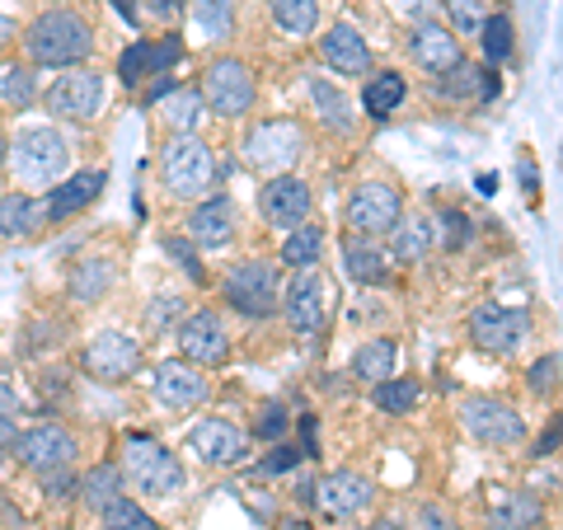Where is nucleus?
I'll return each instance as SVG.
<instances>
[{
  "instance_id": "f257e3e1",
  "label": "nucleus",
  "mask_w": 563,
  "mask_h": 530,
  "mask_svg": "<svg viewBox=\"0 0 563 530\" xmlns=\"http://www.w3.org/2000/svg\"><path fill=\"white\" fill-rule=\"evenodd\" d=\"M95 24L76 14L70 5L57 10H43L38 20L24 29V52H29V66H76L95 52Z\"/></svg>"
},
{
  "instance_id": "f03ea898",
  "label": "nucleus",
  "mask_w": 563,
  "mask_h": 530,
  "mask_svg": "<svg viewBox=\"0 0 563 530\" xmlns=\"http://www.w3.org/2000/svg\"><path fill=\"white\" fill-rule=\"evenodd\" d=\"M161 179H165L169 198L202 202L207 192L217 188V179H221L217 151H211L202 136H169L165 151H161Z\"/></svg>"
},
{
  "instance_id": "7ed1b4c3",
  "label": "nucleus",
  "mask_w": 563,
  "mask_h": 530,
  "mask_svg": "<svg viewBox=\"0 0 563 530\" xmlns=\"http://www.w3.org/2000/svg\"><path fill=\"white\" fill-rule=\"evenodd\" d=\"M118 470H122V484H132L141 498H155V503H169L184 488L179 455L151 437H128V451H122Z\"/></svg>"
},
{
  "instance_id": "20e7f679",
  "label": "nucleus",
  "mask_w": 563,
  "mask_h": 530,
  "mask_svg": "<svg viewBox=\"0 0 563 530\" xmlns=\"http://www.w3.org/2000/svg\"><path fill=\"white\" fill-rule=\"evenodd\" d=\"M5 165L14 169V179L29 184V188H47V184H57L66 165H70V146L52 132V128H29L20 132V141L10 146L5 155Z\"/></svg>"
},
{
  "instance_id": "39448f33",
  "label": "nucleus",
  "mask_w": 563,
  "mask_h": 530,
  "mask_svg": "<svg viewBox=\"0 0 563 530\" xmlns=\"http://www.w3.org/2000/svg\"><path fill=\"white\" fill-rule=\"evenodd\" d=\"M301 155H306V132L296 128L291 118H268V122H258V128L244 136V165L268 174V179L287 174Z\"/></svg>"
},
{
  "instance_id": "423d86ee",
  "label": "nucleus",
  "mask_w": 563,
  "mask_h": 530,
  "mask_svg": "<svg viewBox=\"0 0 563 530\" xmlns=\"http://www.w3.org/2000/svg\"><path fill=\"white\" fill-rule=\"evenodd\" d=\"M225 306H235L244 320H263L277 310V268L268 258H240L221 277Z\"/></svg>"
},
{
  "instance_id": "0eeeda50",
  "label": "nucleus",
  "mask_w": 563,
  "mask_h": 530,
  "mask_svg": "<svg viewBox=\"0 0 563 530\" xmlns=\"http://www.w3.org/2000/svg\"><path fill=\"white\" fill-rule=\"evenodd\" d=\"M202 103L207 109H217L221 118H244L254 109V70L235 62V57H217L207 70H202Z\"/></svg>"
},
{
  "instance_id": "6e6552de",
  "label": "nucleus",
  "mask_w": 563,
  "mask_h": 530,
  "mask_svg": "<svg viewBox=\"0 0 563 530\" xmlns=\"http://www.w3.org/2000/svg\"><path fill=\"white\" fill-rule=\"evenodd\" d=\"M282 314L287 324L301 333V339H314L329 324V277L320 268H296V277L287 281V296H282Z\"/></svg>"
},
{
  "instance_id": "1a4fd4ad",
  "label": "nucleus",
  "mask_w": 563,
  "mask_h": 530,
  "mask_svg": "<svg viewBox=\"0 0 563 530\" xmlns=\"http://www.w3.org/2000/svg\"><path fill=\"white\" fill-rule=\"evenodd\" d=\"M347 231L352 235H390L399 217H404V198H399V188L395 184H357L352 188V198H347Z\"/></svg>"
},
{
  "instance_id": "9d476101",
  "label": "nucleus",
  "mask_w": 563,
  "mask_h": 530,
  "mask_svg": "<svg viewBox=\"0 0 563 530\" xmlns=\"http://www.w3.org/2000/svg\"><path fill=\"white\" fill-rule=\"evenodd\" d=\"M461 428L484 441V446H517L526 437V418L503 399H488V395H470L461 404Z\"/></svg>"
},
{
  "instance_id": "9b49d317",
  "label": "nucleus",
  "mask_w": 563,
  "mask_h": 530,
  "mask_svg": "<svg viewBox=\"0 0 563 530\" xmlns=\"http://www.w3.org/2000/svg\"><path fill=\"white\" fill-rule=\"evenodd\" d=\"M14 455H20V465H29L33 474H47V470L76 465L80 441L70 437L62 422H38V428H29V432L14 437Z\"/></svg>"
},
{
  "instance_id": "f8f14e48",
  "label": "nucleus",
  "mask_w": 563,
  "mask_h": 530,
  "mask_svg": "<svg viewBox=\"0 0 563 530\" xmlns=\"http://www.w3.org/2000/svg\"><path fill=\"white\" fill-rule=\"evenodd\" d=\"M52 118L66 122H90L103 109V76L99 70H66L62 80H52V90L43 95Z\"/></svg>"
},
{
  "instance_id": "ddd939ff",
  "label": "nucleus",
  "mask_w": 563,
  "mask_h": 530,
  "mask_svg": "<svg viewBox=\"0 0 563 530\" xmlns=\"http://www.w3.org/2000/svg\"><path fill=\"white\" fill-rule=\"evenodd\" d=\"M179 347H184V362H192L198 371L202 366L217 371V366L231 362V333H225L217 310H192L179 324Z\"/></svg>"
},
{
  "instance_id": "4468645a",
  "label": "nucleus",
  "mask_w": 563,
  "mask_h": 530,
  "mask_svg": "<svg viewBox=\"0 0 563 530\" xmlns=\"http://www.w3.org/2000/svg\"><path fill=\"white\" fill-rule=\"evenodd\" d=\"M526 333H531V320H526V310H517V306H493L488 300V306L470 314V339L484 352H498V357L517 352L526 343Z\"/></svg>"
},
{
  "instance_id": "2eb2a0df",
  "label": "nucleus",
  "mask_w": 563,
  "mask_h": 530,
  "mask_svg": "<svg viewBox=\"0 0 563 530\" xmlns=\"http://www.w3.org/2000/svg\"><path fill=\"white\" fill-rule=\"evenodd\" d=\"M372 498H376L372 479H362V474H352V470H333V474H324V479L310 488V503L320 507L324 517H333V521L362 517V511L372 507Z\"/></svg>"
},
{
  "instance_id": "dca6fc26",
  "label": "nucleus",
  "mask_w": 563,
  "mask_h": 530,
  "mask_svg": "<svg viewBox=\"0 0 563 530\" xmlns=\"http://www.w3.org/2000/svg\"><path fill=\"white\" fill-rule=\"evenodd\" d=\"M85 371H90L95 380H128L132 371L141 366V343L132 333H118V329H103L95 333L90 343H85Z\"/></svg>"
},
{
  "instance_id": "f3484780",
  "label": "nucleus",
  "mask_w": 563,
  "mask_h": 530,
  "mask_svg": "<svg viewBox=\"0 0 563 530\" xmlns=\"http://www.w3.org/2000/svg\"><path fill=\"white\" fill-rule=\"evenodd\" d=\"M310 184H301L296 174H277V179L263 184L258 192V211L273 231H296L306 217H310Z\"/></svg>"
},
{
  "instance_id": "a211bd4d",
  "label": "nucleus",
  "mask_w": 563,
  "mask_h": 530,
  "mask_svg": "<svg viewBox=\"0 0 563 530\" xmlns=\"http://www.w3.org/2000/svg\"><path fill=\"white\" fill-rule=\"evenodd\" d=\"M188 446L192 455H198L202 465H240L244 455H250V441H244V432L235 428V422H225V418H202L198 428L188 432Z\"/></svg>"
},
{
  "instance_id": "6ab92c4d",
  "label": "nucleus",
  "mask_w": 563,
  "mask_h": 530,
  "mask_svg": "<svg viewBox=\"0 0 563 530\" xmlns=\"http://www.w3.org/2000/svg\"><path fill=\"white\" fill-rule=\"evenodd\" d=\"M184 57V43L174 38H155V43H132L128 52L118 57V76H122V85H141V80H155V76H169V66Z\"/></svg>"
},
{
  "instance_id": "aec40b11",
  "label": "nucleus",
  "mask_w": 563,
  "mask_h": 530,
  "mask_svg": "<svg viewBox=\"0 0 563 530\" xmlns=\"http://www.w3.org/2000/svg\"><path fill=\"white\" fill-rule=\"evenodd\" d=\"M235 231H240V217L231 198H202L188 211V240L198 250H225L235 240Z\"/></svg>"
},
{
  "instance_id": "412c9836",
  "label": "nucleus",
  "mask_w": 563,
  "mask_h": 530,
  "mask_svg": "<svg viewBox=\"0 0 563 530\" xmlns=\"http://www.w3.org/2000/svg\"><path fill=\"white\" fill-rule=\"evenodd\" d=\"M155 395L169 409H198V404L211 395V380L207 371H198L192 362H165L155 366Z\"/></svg>"
},
{
  "instance_id": "4be33fe9",
  "label": "nucleus",
  "mask_w": 563,
  "mask_h": 530,
  "mask_svg": "<svg viewBox=\"0 0 563 530\" xmlns=\"http://www.w3.org/2000/svg\"><path fill=\"white\" fill-rule=\"evenodd\" d=\"M320 57L324 66H333L339 76H366L372 70V47L352 24H333L324 38H320Z\"/></svg>"
},
{
  "instance_id": "5701e85b",
  "label": "nucleus",
  "mask_w": 563,
  "mask_h": 530,
  "mask_svg": "<svg viewBox=\"0 0 563 530\" xmlns=\"http://www.w3.org/2000/svg\"><path fill=\"white\" fill-rule=\"evenodd\" d=\"M409 52H413V62L422 70H432V76H446L451 66H461V43H455V33L442 29V24H432V20H422L413 29Z\"/></svg>"
},
{
  "instance_id": "b1692460",
  "label": "nucleus",
  "mask_w": 563,
  "mask_h": 530,
  "mask_svg": "<svg viewBox=\"0 0 563 530\" xmlns=\"http://www.w3.org/2000/svg\"><path fill=\"white\" fill-rule=\"evenodd\" d=\"M103 184H109V174L103 169H80V174H70V179L57 184V192H52V202H47V217L52 221H66V217H76V211L90 207Z\"/></svg>"
},
{
  "instance_id": "393cba45",
  "label": "nucleus",
  "mask_w": 563,
  "mask_h": 530,
  "mask_svg": "<svg viewBox=\"0 0 563 530\" xmlns=\"http://www.w3.org/2000/svg\"><path fill=\"white\" fill-rule=\"evenodd\" d=\"M343 263H347L352 277L366 281V287H385V281H390V254H385L372 235H347L343 240Z\"/></svg>"
},
{
  "instance_id": "a878e982",
  "label": "nucleus",
  "mask_w": 563,
  "mask_h": 530,
  "mask_svg": "<svg viewBox=\"0 0 563 530\" xmlns=\"http://www.w3.org/2000/svg\"><path fill=\"white\" fill-rule=\"evenodd\" d=\"M437 95L451 99V103H470V99H493L498 95V76L484 66H451L442 80H437Z\"/></svg>"
},
{
  "instance_id": "bb28decb",
  "label": "nucleus",
  "mask_w": 563,
  "mask_h": 530,
  "mask_svg": "<svg viewBox=\"0 0 563 530\" xmlns=\"http://www.w3.org/2000/svg\"><path fill=\"white\" fill-rule=\"evenodd\" d=\"M540 521H544V503L536 498V493H507L488 517L493 530H536Z\"/></svg>"
},
{
  "instance_id": "cd10ccee",
  "label": "nucleus",
  "mask_w": 563,
  "mask_h": 530,
  "mask_svg": "<svg viewBox=\"0 0 563 530\" xmlns=\"http://www.w3.org/2000/svg\"><path fill=\"white\" fill-rule=\"evenodd\" d=\"M310 103H314V113L324 118V128H333L339 136H352V132H357V113H352V103H347L339 90H333L329 80H320V76L310 80Z\"/></svg>"
},
{
  "instance_id": "c85d7f7f",
  "label": "nucleus",
  "mask_w": 563,
  "mask_h": 530,
  "mask_svg": "<svg viewBox=\"0 0 563 530\" xmlns=\"http://www.w3.org/2000/svg\"><path fill=\"white\" fill-rule=\"evenodd\" d=\"M390 235H395V258L399 263H422L432 254V244H437V225L428 217H409V221L399 217V225Z\"/></svg>"
},
{
  "instance_id": "c756f323",
  "label": "nucleus",
  "mask_w": 563,
  "mask_h": 530,
  "mask_svg": "<svg viewBox=\"0 0 563 530\" xmlns=\"http://www.w3.org/2000/svg\"><path fill=\"white\" fill-rule=\"evenodd\" d=\"M404 95H409V85H404L399 70H376L372 80H366V90H362V109L372 113V118H390Z\"/></svg>"
},
{
  "instance_id": "7c9ffc66",
  "label": "nucleus",
  "mask_w": 563,
  "mask_h": 530,
  "mask_svg": "<svg viewBox=\"0 0 563 530\" xmlns=\"http://www.w3.org/2000/svg\"><path fill=\"white\" fill-rule=\"evenodd\" d=\"M395 366H399V343L395 339H372V343L357 347V357H352V371H357L362 380H372V385L390 380Z\"/></svg>"
},
{
  "instance_id": "2f4dec72",
  "label": "nucleus",
  "mask_w": 563,
  "mask_h": 530,
  "mask_svg": "<svg viewBox=\"0 0 563 530\" xmlns=\"http://www.w3.org/2000/svg\"><path fill=\"white\" fill-rule=\"evenodd\" d=\"M320 254H324V231L310 221H301L282 240V263H287V268H320Z\"/></svg>"
},
{
  "instance_id": "473e14b6",
  "label": "nucleus",
  "mask_w": 563,
  "mask_h": 530,
  "mask_svg": "<svg viewBox=\"0 0 563 530\" xmlns=\"http://www.w3.org/2000/svg\"><path fill=\"white\" fill-rule=\"evenodd\" d=\"M161 103H165V122H169L174 136H192V128H198L202 113H207L198 90H169Z\"/></svg>"
},
{
  "instance_id": "72a5a7b5",
  "label": "nucleus",
  "mask_w": 563,
  "mask_h": 530,
  "mask_svg": "<svg viewBox=\"0 0 563 530\" xmlns=\"http://www.w3.org/2000/svg\"><path fill=\"white\" fill-rule=\"evenodd\" d=\"M80 493H85V503H90V511H103L109 503H118L122 493H128V484H122V470L118 465H95L90 474H85Z\"/></svg>"
},
{
  "instance_id": "f704fd0d",
  "label": "nucleus",
  "mask_w": 563,
  "mask_h": 530,
  "mask_svg": "<svg viewBox=\"0 0 563 530\" xmlns=\"http://www.w3.org/2000/svg\"><path fill=\"white\" fill-rule=\"evenodd\" d=\"M268 14L282 33H314V24H320V0H268Z\"/></svg>"
},
{
  "instance_id": "c9c22d12",
  "label": "nucleus",
  "mask_w": 563,
  "mask_h": 530,
  "mask_svg": "<svg viewBox=\"0 0 563 530\" xmlns=\"http://www.w3.org/2000/svg\"><path fill=\"white\" fill-rule=\"evenodd\" d=\"M109 287H113V263H103V258H90L70 273V296L76 300H99Z\"/></svg>"
},
{
  "instance_id": "e433bc0d",
  "label": "nucleus",
  "mask_w": 563,
  "mask_h": 530,
  "mask_svg": "<svg viewBox=\"0 0 563 530\" xmlns=\"http://www.w3.org/2000/svg\"><path fill=\"white\" fill-rule=\"evenodd\" d=\"M479 38H484V57L488 62H507L512 57V47H517V29H512L507 14H484Z\"/></svg>"
},
{
  "instance_id": "4c0bfd02",
  "label": "nucleus",
  "mask_w": 563,
  "mask_h": 530,
  "mask_svg": "<svg viewBox=\"0 0 563 530\" xmlns=\"http://www.w3.org/2000/svg\"><path fill=\"white\" fill-rule=\"evenodd\" d=\"M0 99H5L10 109H29V103L38 99V76H33V66H5L0 70Z\"/></svg>"
},
{
  "instance_id": "58836bf2",
  "label": "nucleus",
  "mask_w": 563,
  "mask_h": 530,
  "mask_svg": "<svg viewBox=\"0 0 563 530\" xmlns=\"http://www.w3.org/2000/svg\"><path fill=\"white\" fill-rule=\"evenodd\" d=\"M99 517H103V530H161V526H155V517H151V511L141 507V503H132L128 493H122L118 503H109V507H103Z\"/></svg>"
},
{
  "instance_id": "ea45409f",
  "label": "nucleus",
  "mask_w": 563,
  "mask_h": 530,
  "mask_svg": "<svg viewBox=\"0 0 563 530\" xmlns=\"http://www.w3.org/2000/svg\"><path fill=\"white\" fill-rule=\"evenodd\" d=\"M33 231V198L29 192H0V235H24Z\"/></svg>"
},
{
  "instance_id": "a19ab883",
  "label": "nucleus",
  "mask_w": 563,
  "mask_h": 530,
  "mask_svg": "<svg viewBox=\"0 0 563 530\" xmlns=\"http://www.w3.org/2000/svg\"><path fill=\"white\" fill-rule=\"evenodd\" d=\"M376 404H380L385 413H409L413 404H418V380H409V376L380 380V385H376Z\"/></svg>"
},
{
  "instance_id": "79ce46f5",
  "label": "nucleus",
  "mask_w": 563,
  "mask_h": 530,
  "mask_svg": "<svg viewBox=\"0 0 563 530\" xmlns=\"http://www.w3.org/2000/svg\"><path fill=\"white\" fill-rule=\"evenodd\" d=\"M446 14H451V33H479L484 24V0H446Z\"/></svg>"
},
{
  "instance_id": "37998d69",
  "label": "nucleus",
  "mask_w": 563,
  "mask_h": 530,
  "mask_svg": "<svg viewBox=\"0 0 563 530\" xmlns=\"http://www.w3.org/2000/svg\"><path fill=\"white\" fill-rule=\"evenodd\" d=\"M165 254L188 273V281H207L202 258H198V244H192V240H165Z\"/></svg>"
},
{
  "instance_id": "c03bdc74",
  "label": "nucleus",
  "mask_w": 563,
  "mask_h": 530,
  "mask_svg": "<svg viewBox=\"0 0 563 530\" xmlns=\"http://www.w3.org/2000/svg\"><path fill=\"white\" fill-rule=\"evenodd\" d=\"M287 428H291L287 409H282V404H263V409H258V422H254V437L277 441V437H287Z\"/></svg>"
},
{
  "instance_id": "a18cd8bd",
  "label": "nucleus",
  "mask_w": 563,
  "mask_h": 530,
  "mask_svg": "<svg viewBox=\"0 0 563 530\" xmlns=\"http://www.w3.org/2000/svg\"><path fill=\"white\" fill-rule=\"evenodd\" d=\"M198 24L211 33V38H225V33H231V10H225V0H198Z\"/></svg>"
},
{
  "instance_id": "49530a36",
  "label": "nucleus",
  "mask_w": 563,
  "mask_h": 530,
  "mask_svg": "<svg viewBox=\"0 0 563 530\" xmlns=\"http://www.w3.org/2000/svg\"><path fill=\"white\" fill-rule=\"evenodd\" d=\"M531 390L536 395H554V385H559V352H550V357H540L536 366H531Z\"/></svg>"
},
{
  "instance_id": "de8ad7c7",
  "label": "nucleus",
  "mask_w": 563,
  "mask_h": 530,
  "mask_svg": "<svg viewBox=\"0 0 563 530\" xmlns=\"http://www.w3.org/2000/svg\"><path fill=\"white\" fill-rule=\"evenodd\" d=\"M301 455H306V451H296V446H287V441H277V446L268 451V461H263L258 470H263V474H287V470L301 465Z\"/></svg>"
},
{
  "instance_id": "09e8293b",
  "label": "nucleus",
  "mask_w": 563,
  "mask_h": 530,
  "mask_svg": "<svg viewBox=\"0 0 563 530\" xmlns=\"http://www.w3.org/2000/svg\"><path fill=\"white\" fill-rule=\"evenodd\" d=\"M442 225H446V235H442V244H446V250H461V244L470 240V221L461 217V211H446V217H442Z\"/></svg>"
},
{
  "instance_id": "8fccbe9b",
  "label": "nucleus",
  "mask_w": 563,
  "mask_h": 530,
  "mask_svg": "<svg viewBox=\"0 0 563 530\" xmlns=\"http://www.w3.org/2000/svg\"><path fill=\"white\" fill-rule=\"evenodd\" d=\"M179 314H184V300L179 296H161L155 300V310H151V324L165 329V320H179Z\"/></svg>"
},
{
  "instance_id": "3c124183",
  "label": "nucleus",
  "mask_w": 563,
  "mask_h": 530,
  "mask_svg": "<svg viewBox=\"0 0 563 530\" xmlns=\"http://www.w3.org/2000/svg\"><path fill=\"white\" fill-rule=\"evenodd\" d=\"M38 479H43V493H47V498H62V493L76 484V479H70V465H66V470H47V474H38Z\"/></svg>"
},
{
  "instance_id": "603ef678",
  "label": "nucleus",
  "mask_w": 563,
  "mask_h": 530,
  "mask_svg": "<svg viewBox=\"0 0 563 530\" xmlns=\"http://www.w3.org/2000/svg\"><path fill=\"white\" fill-rule=\"evenodd\" d=\"M422 530H455L451 526V517H446V507H422Z\"/></svg>"
},
{
  "instance_id": "864d4df0",
  "label": "nucleus",
  "mask_w": 563,
  "mask_h": 530,
  "mask_svg": "<svg viewBox=\"0 0 563 530\" xmlns=\"http://www.w3.org/2000/svg\"><path fill=\"white\" fill-rule=\"evenodd\" d=\"M14 437H20L14 418H0V461H5V455H14Z\"/></svg>"
},
{
  "instance_id": "5fc2aeb1",
  "label": "nucleus",
  "mask_w": 563,
  "mask_h": 530,
  "mask_svg": "<svg viewBox=\"0 0 563 530\" xmlns=\"http://www.w3.org/2000/svg\"><path fill=\"white\" fill-rule=\"evenodd\" d=\"M10 413H20V395L10 385H0V418H10Z\"/></svg>"
},
{
  "instance_id": "6e6d98bb",
  "label": "nucleus",
  "mask_w": 563,
  "mask_h": 530,
  "mask_svg": "<svg viewBox=\"0 0 563 530\" xmlns=\"http://www.w3.org/2000/svg\"><path fill=\"white\" fill-rule=\"evenodd\" d=\"M554 451H559V428H550V432L536 441V455H540V461H544V455H554Z\"/></svg>"
},
{
  "instance_id": "4d7b16f0",
  "label": "nucleus",
  "mask_w": 563,
  "mask_h": 530,
  "mask_svg": "<svg viewBox=\"0 0 563 530\" xmlns=\"http://www.w3.org/2000/svg\"><path fill=\"white\" fill-rule=\"evenodd\" d=\"M146 5H151L155 14H161V20H169V14H174V10H179V5H184V0H146Z\"/></svg>"
},
{
  "instance_id": "13d9d810",
  "label": "nucleus",
  "mask_w": 563,
  "mask_h": 530,
  "mask_svg": "<svg viewBox=\"0 0 563 530\" xmlns=\"http://www.w3.org/2000/svg\"><path fill=\"white\" fill-rule=\"evenodd\" d=\"M10 43H14V20L0 14V47H10Z\"/></svg>"
},
{
  "instance_id": "bf43d9fd",
  "label": "nucleus",
  "mask_w": 563,
  "mask_h": 530,
  "mask_svg": "<svg viewBox=\"0 0 563 530\" xmlns=\"http://www.w3.org/2000/svg\"><path fill=\"white\" fill-rule=\"evenodd\" d=\"M376 530H404L399 521H390V517H385V521H376Z\"/></svg>"
},
{
  "instance_id": "052dcab7",
  "label": "nucleus",
  "mask_w": 563,
  "mask_h": 530,
  "mask_svg": "<svg viewBox=\"0 0 563 530\" xmlns=\"http://www.w3.org/2000/svg\"><path fill=\"white\" fill-rule=\"evenodd\" d=\"M5 155H10V146H5V128H0V165H5Z\"/></svg>"
},
{
  "instance_id": "680f3d73",
  "label": "nucleus",
  "mask_w": 563,
  "mask_h": 530,
  "mask_svg": "<svg viewBox=\"0 0 563 530\" xmlns=\"http://www.w3.org/2000/svg\"><path fill=\"white\" fill-rule=\"evenodd\" d=\"M282 530H310L306 521H287V526H282Z\"/></svg>"
}]
</instances>
